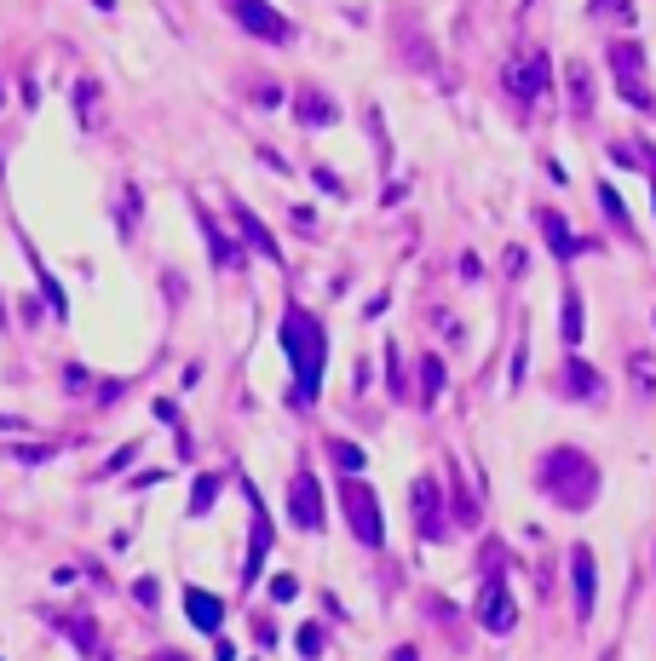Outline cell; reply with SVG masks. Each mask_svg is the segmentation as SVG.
<instances>
[{
	"instance_id": "obj_30",
	"label": "cell",
	"mask_w": 656,
	"mask_h": 661,
	"mask_svg": "<svg viewBox=\"0 0 656 661\" xmlns=\"http://www.w3.org/2000/svg\"><path fill=\"white\" fill-rule=\"evenodd\" d=\"M294 230H317V213H311V207H294Z\"/></svg>"
},
{
	"instance_id": "obj_9",
	"label": "cell",
	"mask_w": 656,
	"mask_h": 661,
	"mask_svg": "<svg viewBox=\"0 0 656 661\" xmlns=\"http://www.w3.org/2000/svg\"><path fill=\"white\" fill-rule=\"evenodd\" d=\"M288 501H294V524L300 529H311V535H317V529H323V489H317V478H294V489H288Z\"/></svg>"
},
{
	"instance_id": "obj_23",
	"label": "cell",
	"mask_w": 656,
	"mask_h": 661,
	"mask_svg": "<svg viewBox=\"0 0 656 661\" xmlns=\"http://www.w3.org/2000/svg\"><path fill=\"white\" fill-rule=\"evenodd\" d=\"M633 386H639V397H656V363L645 357V351H633Z\"/></svg>"
},
{
	"instance_id": "obj_29",
	"label": "cell",
	"mask_w": 656,
	"mask_h": 661,
	"mask_svg": "<svg viewBox=\"0 0 656 661\" xmlns=\"http://www.w3.org/2000/svg\"><path fill=\"white\" fill-rule=\"evenodd\" d=\"M271 593H277V598H294V593H300V581H294V575H277V587H271Z\"/></svg>"
},
{
	"instance_id": "obj_15",
	"label": "cell",
	"mask_w": 656,
	"mask_h": 661,
	"mask_svg": "<svg viewBox=\"0 0 656 661\" xmlns=\"http://www.w3.org/2000/svg\"><path fill=\"white\" fill-rule=\"evenodd\" d=\"M185 616H190V627H202V633H219V621H225V604L213 593H202V587H190L185 593Z\"/></svg>"
},
{
	"instance_id": "obj_19",
	"label": "cell",
	"mask_w": 656,
	"mask_h": 661,
	"mask_svg": "<svg viewBox=\"0 0 656 661\" xmlns=\"http://www.w3.org/2000/svg\"><path fill=\"white\" fill-rule=\"evenodd\" d=\"M398 46H409V64L421 69V75H438V52L426 46V35H421V29H415V23L403 29V41H398Z\"/></svg>"
},
{
	"instance_id": "obj_11",
	"label": "cell",
	"mask_w": 656,
	"mask_h": 661,
	"mask_svg": "<svg viewBox=\"0 0 656 661\" xmlns=\"http://www.w3.org/2000/svg\"><path fill=\"white\" fill-rule=\"evenodd\" d=\"M570 575H576V616H593V598H599V570H593V552L576 547L570 552Z\"/></svg>"
},
{
	"instance_id": "obj_6",
	"label": "cell",
	"mask_w": 656,
	"mask_h": 661,
	"mask_svg": "<svg viewBox=\"0 0 656 661\" xmlns=\"http://www.w3.org/2000/svg\"><path fill=\"white\" fill-rule=\"evenodd\" d=\"M553 87V64H547V52H524L507 64V92L513 98H541V92Z\"/></svg>"
},
{
	"instance_id": "obj_1",
	"label": "cell",
	"mask_w": 656,
	"mask_h": 661,
	"mask_svg": "<svg viewBox=\"0 0 656 661\" xmlns=\"http://www.w3.org/2000/svg\"><path fill=\"white\" fill-rule=\"evenodd\" d=\"M282 345H288V363H294V403H317L323 391V363H328V334L311 311H288L282 317Z\"/></svg>"
},
{
	"instance_id": "obj_12",
	"label": "cell",
	"mask_w": 656,
	"mask_h": 661,
	"mask_svg": "<svg viewBox=\"0 0 656 661\" xmlns=\"http://www.w3.org/2000/svg\"><path fill=\"white\" fill-rule=\"evenodd\" d=\"M294 110H300L305 127H334V121H340V104H334L323 87H305L300 98H294Z\"/></svg>"
},
{
	"instance_id": "obj_14",
	"label": "cell",
	"mask_w": 656,
	"mask_h": 661,
	"mask_svg": "<svg viewBox=\"0 0 656 661\" xmlns=\"http://www.w3.org/2000/svg\"><path fill=\"white\" fill-rule=\"evenodd\" d=\"M75 115H81V127H87V133L104 127V87H98L93 75H81V81H75Z\"/></svg>"
},
{
	"instance_id": "obj_18",
	"label": "cell",
	"mask_w": 656,
	"mask_h": 661,
	"mask_svg": "<svg viewBox=\"0 0 656 661\" xmlns=\"http://www.w3.org/2000/svg\"><path fill=\"white\" fill-rule=\"evenodd\" d=\"M231 213H236V225H242V236H248V242H254L259 253H265V259H271V265H282V248H277V236H271V230L259 225L254 213H248V207L242 202H231Z\"/></svg>"
},
{
	"instance_id": "obj_31",
	"label": "cell",
	"mask_w": 656,
	"mask_h": 661,
	"mask_svg": "<svg viewBox=\"0 0 656 661\" xmlns=\"http://www.w3.org/2000/svg\"><path fill=\"white\" fill-rule=\"evenodd\" d=\"M524 265H530V259H524V248H507V271L524 276Z\"/></svg>"
},
{
	"instance_id": "obj_2",
	"label": "cell",
	"mask_w": 656,
	"mask_h": 661,
	"mask_svg": "<svg viewBox=\"0 0 656 661\" xmlns=\"http://www.w3.org/2000/svg\"><path fill=\"white\" fill-rule=\"evenodd\" d=\"M541 489H547L559 506L582 512V506H593V495H599V466H593L582 449L559 443V449L541 455Z\"/></svg>"
},
{
	"instance_id": "obj_24",
	"label": "cell",
	"mask_w": 656,
	"mask_h": 661,
	"mask_svg": "<svg viewBox=\"0 0 656 661\" xmlns=\"http://www.w3.org/2000/svg\"><path fill=\"white\" fill-rule=\"evenodd\" d=\"M139 207H144L139 184H127V196H121V236H133V230H139Z\"/></svg>"
},
{
	"instance_id": "obj_34",
	"label": "cell",
	"mask_w": 656,
	"mask_h": 661,
	"mask_svg": "<svg viewBox=\"0 0 656 661\" xmlns=\"http://www.w3.org/2000/svg\"><path fill=\"white\" fill-rule=\"evenodd\" d=\"M0 98H6V92H0Z\"/></svg>"
},
{
	"instance_id": "obj_26",
	"label": "cell",
	"mask_w": 656,
	"mask_h": 661,
	"mask_svg": "<svg viewBox=\"0 0 656 661\" xmlns=\"http://www.w3.org/2000/svg\"><path fill=\"white\" fill-rule=\"evenodd\" d=\"M599 202H605L610 225H616V230H628V213H622V196H616V190H610V184H599Z\"/></svg>"
},
{
	"instance_id": "obj_28",
	"label": "cell",
	"mask_w": 656,
	"mask_h": 661,
	"mask_svg": "<svg viewBox=\"0 0 656 661\" xmlns=\"http://www.w3.org/2000/svg\"><path fill=\"white\" fill-rule=\"evenodd\" d=\"M300 650H305V656H317V650H323V627H317V621L300 633Z\"/></svg>"
},
{
	"instance_id": "obj_20",
	"label": "cell",
	"mask_w": 656,
	"mask_h": 661,
	"mask_svg": "<svg viewBox=\"0 0 656 661\" xmlns=\"http://www.w3.org/2000/svg\"><path fill=\"white\" fill-rule=\"evenodd\" d=\"M559 334H564V345H570V351L582 345V294H576V288H564V317H559Z\"/></svg>"
},
{
	"instance_id": "obj_21",
	"label": "cell",
	"mask_w": 656,
	"mask_h": 661,
	"mask_svg": "<svg viewBox=\"0 0 656 661\" xmlns=\"http://www.w3.org/2000/svg\"><path fill=\"white\" fill-rule=\"evenodd\" d=\"M271 552V518L259 512V501H254V552H248V581L259 575V558Z\"/></svg>"
},
{
	"instance_id": "obj_10",
	"label": "cell",
	"mask_w": 656,
	"mask_h": 661,
	"mask_svg": "<svg viewBox=\"0 0 656 661\" xmlns=\"http://www.w3.org/2000/svg\"><path fill=\"white\" fill-rule=\"evenodd\" d=\"M536 225H541V236H547L553 259H576V253L587 248V242H576V236H570V225H564L559 207H536Z\"/></svg>"
},
{
	"instance_id": "obj_22",
	"label": "cell",
	"mask_w": 656,
	"mask_h": 661,
	"mask_svg": "<svg viewBox=\"0 0 656 661\" xmlns=\"http://www.w3.org/2000/svg\"><path fill=\"white\" fill-rule=\"evenodd\" d=\"M438 391H444V363H438V351H426L421 357V403H438Z\"/></svg>"
},
{
	"instance_id": "obj_27",
	"label": "cell",
	"mask_w": 656,
	"mask_h": 661,
	"mask_svg": "<svg viewBox=\"0 0 656 661\" xmlns=\"http://www.w3.org/2000/svg\"><path fill=\"white\" fill-rule=\"evenodd\" d=\"M334 460H340L346 472H363V449H352V443H334Z\"/></svg>"
},
{
	"instance_id": "obj_32",
	"label": "cell",
	"mask_w": 656,
	"mask_h": 661,
	"mask_svg": "<svg viewBox=\"0 0 656 661\" xmlns=\"http://www.w3.org/2000/svg\"><path fill=\"white\" fill-rule=\"evenodd\" d=\"M392 661H421V656H415V650H398V656H392Z\"/></svg>"
},
{
	"instance_id": "obj_17",
	"label": "cell",
	"mask_w": 656,
	"mask_h": 661,
	"mask_svg": "<svg viewBox=\"0 0 656 661\" xmlns=\"http://www.w3.org/2000/svg\"><path fill=\"white\" fill-rule=\"evenodd\" d=\"M564 87H570V115L587 121L593 115V75H587V64H564Z\"/></svg>"
},
{
	"instance_id": "obj_4",
	"label": "cell",
	"mask_w": 656,
	"mask_h": 661,
	"mask_svg": "<svg viewBox=\"0 0 656 661\" xmlns=\"http://www.w3.org/2000/svg\"><path fill=\"white\" fill-rule=\"evenodd\" d=\"M225 12H231L248 35H259V41H271V46H288L294 41V23L282 18L271 0H225Z\"/></svg>"
},
{
	"instance_id": "obj_25",
	"label": "cell",
	"mask_w": 656,
	"mask_h": 661,
	"mask_svg": "<svg viewBox=\"0 0 656 661\" xmlns=\"http://www.w3.org/2000/svg\"><path fill=\"white\" fill-rule=\"evenodd\" d=\"M213 495H219V478H213V472H202V478H196V495H190V512L202 518V512L213 506Z\"/></svg>"
},
{
	"instance_id": "obj_5",
	"label": "cell",
	"mask_w": 656,
	"mask_h": 661,
	"mask_svg": "<svg viewBox=\"0 0 656 661\" xmlns=\"http://www.w3.org/2000/svg\"><path fill=\"white\" fill-rule=\"evenodd\" d=\"M610 69H616V87H622V98L628 104H639V110H651V92H645V52H639V41H610Z\"/></svg>"
},
{
	"instance_id": "obj_3",
	"label": "cell",
	"mask_w": 656,
	"mask_h": 661,
	"mask_svg": "<svg viewBox=\"0 0 656 661\" xmlns=\"http://www.w3.org/2000/svg\"><path fill=\"white\" fill-rule=\"evenodd\" d=\"M340 501H346V524H352V535L363 541V547L375 552L380 541H386V524H380V501H375V489L363 478H346L340 483Z\"/></svg>"
},
{
	"instance_id": "obj_33",
	"label": "cell",
	"mask_w": 656,
	"mask_h": 661,
	"mask_svg": "<svg viewBox=\"0 0 656 661\" xmlns=\"http://www.w3.org/2000/svg\"><path fill=\"white\" fill-rule=\"evenodd\" d=\"M162 661H185V656H162Z\"/></svg>"
},
{
	"instance_id": "obj_8",
	"label": "cell",
	"mask_w": 656,
	"mask_h": 661,
	"mask_svg": "<svg viewBox=\"0 0 656 661\" xmlns=\"http://www.w3.org/2000/svg\"><path fill=\"white\" fill-rule=\"evenodd\" d=\"M409 501H415V524H421L426 541H444L449 529H444V518H438V506H444V489H438L432 478H415V495H409Z\"/></svg>"
},
{
	"instance_id": "obj_16",
	"label": "cell",
	"mask_w": 656,
	"mask_h": 661,
	"mask_svg": "<svg viewBox=\"0 0 656 661\" xmlns=\"http://www.w3.org/2000/svg\"><path fill=\"white\" fill-rule=\"evenodd\" d=\"M196 225H202V236H208V253H213V265H225V271H236L242 265V248H236L225 230L213 225V213H196Z\"/></svg>"
},
{
	"instance_id": "obj_13",
	"label": "cell",
	"mask_w": 656,
	"mask_h": 661,
	"mask_svg": "<svg viewBox=\"0 0 656 661\" xmlns=\"http://www.w3.org/2000/svg\"><path fill=\"white\" fill-rule=\"evenodd\" d=\"M564 391H570L576 403H593V397L605 391V380H599V374H593V368H587L582 357L570 351V357H564Z\"/></svg>"
},
{
	"instance_id": "obj_7",
	"label": "cell",
	"mask_w": 656,
	"mask_h": 661,
	"mask_svg": "<svg viewBox=\"0 0 656 661\" xmlns=\"http://www.w3.org/2000/svg\"><path fill=\"white\" fill-rule=\"evenodd\" d=\"M478 621H484L490 633H513L518 610H513V593H507V581H501V575H490V581H484V598H478Z\"/></svg>"
}]
</instances>
